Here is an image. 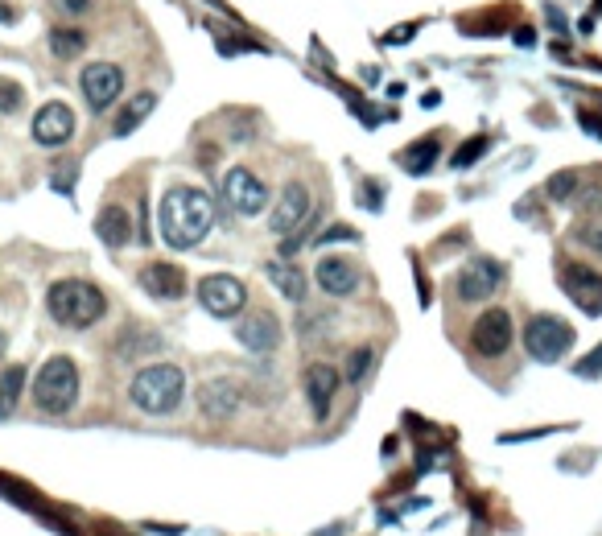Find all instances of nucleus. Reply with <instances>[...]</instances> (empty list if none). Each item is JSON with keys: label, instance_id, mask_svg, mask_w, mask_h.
<instances>
[{"label": "nucleus", "instance_id": "obj_17", "mask_svg": "<svg viewBox=\"0 0 602 536\" xmlns=\"http://www.w3.org/2000/svg\"><path fill=\"white\" fill-rule=\"evenodd\" d=\"M236 339L252 351V355H269L281 347V326L273 314H248L240 326H236Z\"/></svg>", "mask_w": 602, "mask_h": 536}, {"label": "nucleus", "instance_id": "obj_32", "mask_svg": "<svg viewBox=\"0 0 602 536\" xmlns=\"http://www.w3.org/2000/svg\"><path fill=\"white\" fill-rule=\"evenodd\" d=\"M219 50H223V54H240V50H260V46H256V42H236V38H223V42H219Z\"/></svg>", "mask_w": 602, "mask_h": 536}, {"label": "nucleus", "instance_id": "obj_33", "mask_svg": "<svg viewBox=\"0 0 602 536\" xmlns=\"http://www.w3.org/2000/svg\"><path fill=\"white\" fill-rule=\"evenodd\" d=\"M413 33H417V25H400V29H392V33H388V46H400V42H409Z\"/></svg>", "mask_w": 602, "mask_h": 536}, {"label": "nucleus", "instance_id": "obj_30", "mask_svg": "<svg viewBox=\"0 0 602 536\" xmlns=\"http://www.w3.org/2000/svg\"><path fill=\"white\" fill-rule=\"evenodd\" d=\"M363 207H367V211H380V207H384V186H380V182H367V186H363Z\"/></svg>", "mask_w": 602, "mask_h": 536}, {"label": "nucleus", "instance_id": "obj_7", "mask_svg": "<svg viewBox=\"0 0 602 536\" xmlns=\"http://www.w3.org/2000/svg\"><path fill=\"white\" fill-rule=\"evenodd\" d=\"M79 87H83V99L91 112H108L124 91V71L116 62H91V66H83Z\"/></svg>", "mask_w": 602, "mask_h": 536}, {"label": "nucleus", "instance_id": "obj_29", "mask_svg": "<svg viewBox=\"0 0 602 536\" xmlns=\"http://www.w3.org/2000/svg\"><path fill=\"white\" fill-rule=\"evenodd\" d=\"M367 363H372V351H367V347H359V351L351 355V363H347V380H363Z\"/></svg>", "mask_w": 602, "mask_h": 536}, {"label": "nucleus", "instance_id": "obj_4", "mask_svg": "<svg viewBox=\"0 0 602 536\" xmlns=\"http://www.w3.org/2000/svg\"><path fill=\"white\" fill-rule=\"evenodd\" d=\"M79 400V367L75 359L66 355H54L38 367V376H33V405H38L42 413L50 417H62L71 413Z\"/></svg>", "mask_w": 602, "mask_h": 536}, {"label": "nucleus", "instance_id": "obj_26", "mask_svg": "<svg viewBox=\"0 0 602 536\" xmlns=\"http://www.w3.org/2000/svg\"><path fill=\"white\" fill-rule=\"evenodd\" d=\"M21 99H25L21 83L0 75V116H13V112H21Z\"/></svg>", "mask_w": 602, "mask_h": 536}, {"label": "nucleus", "instance_id": "obj_13", "mask_svg": "<svg viewBox=\"0 0 602 536\" xmlns=\"http://www.w3.org/2000/svg\"><path fill=\"white\" fill-rule=\"evenodd\" d=\"M565 293H570V301L582 314H590V318L602 314V277L594 273V268H586V264L565 268Z\"/></svg>", "mask_w": 602, "mask_h": 536}, {"label": "nucleus", "instance_id": "obj_34", "mask_svg": "<svg viewBox=\"0 0 602 536\" xmlns=\"http://www.w3.org/2000/svg\"><path fill=\"white\" fill-rule=\"evenodd\" d=\"M58 5H62L66 13H87V9H91V0H58Z\"/></svg>", "mask_w": 602, "mask_h": 536}, {"label": "nucleus", "instance_id": "obj_10", "mask_svg": "<svg viewBox=\"0 0 602 536\" xmlns=\"http://www.w3.org/2000/svg\"><path fill=\"white\" fill-rule=\"evenodd\" d=\"M471 347L483 355V359H499L508 347H512V314L508 310H487L475 330H471Z\"/></svg>", "mask_w": 602, "mask_h": 536}, {"label": "nucleus", "instance_id": "obj_31", "mask_svg": "<svg viewBox=\"0 0 602 536\" xmlns=\"http://www.w3.org/2000/svg\"><path fill=\"white\" fill-rule=\"evenodd\" d=\"M334 240H355V231L351 227H330V231H322V236H318V244H334Z\"/></svg>", "mask_w": 602, "mask_h": 536}, {"label": "nucleus", "instance_id": "obj_8", "mask_svg": "<svg viewBox=\"0 0 602 536\" xmlns=\"http://www.w3.org/2000/svg\"><path fill=\"white\" fill-rule=\"evenodd\" d=\"M310 219H314L310 190L301 186V182H293V186H285V190H281V198H277V207H273V219H269V227H273V236L289 240L293 231H306V227H310Z\"/></svg>", "mask_w": 602, "mask_h": 536}, {"label": "nucleus", "instance_id": "obj_15", "mask_svg": "<svg viewBox=\"0 0 602 536\" xmlns=\"http://www.w3.org/2000/svg\"><path fill=\"white\" fill-rule=\"evenodd\" d=\"M141 289L157 301H178L186 293V273L178 264H165V260H153L141 268Z\"/></svg>", "mask_w": 602, "mask_h": 536}, {"label": "nucleus", "instance_id": "obj_28", "mask_svg": "<svg viewBox=\"0 0 602 536\" xmlns=\"http://www.w3.org/2000/svg\"><path fill=\"white\" fill-rule=\"evenodd\" d=\"M574 372H578L582 380H598V376H602V343H598L586 359H578V363H574Z\"/></svg>", "mask_w": 602, "mask_h": 536}, {"label": "nucleus", "instance_id": "obj_22", "mask_svg": "<svg viewBox=\"0 0 602 536\" xmlns=\"http://www.w3.org/2000/svg\"><path fill=\"white\" fill-rule=\"evenodd\" d=\"M264 273H269V281L281 289V297H289V301H301V297H306V273H301L297 264L273 260L269 268H264Z\"/></svg>", "mask_w": 602, "mask_h": 536}, {"label": "nucleus", "instance_id": "obj_24", "mask_svg": "<svg viewBox=\"0 0 602 536\" xmlns=\"http://www.w3.org/2000/svg\"><path fill=\"white\" fill-rule=\"evenodd\" d=\"M21 388H25V367H5L0 372V417H9L17 409Z\"/></svg>", "mask_w": 602, "mask_h": 536}, {"label": "nucleus", "instance_id": "obj_23", "mask_svg": "<svg viewBox=\"0 0 602 536\" xmlns=\"http://www.w3.org/2000/svg\"><path fill=\"white\" fill-rule=\"evenodd\" d=\"M50 50H54V58H79L83 50H87V33L83 29H71V25H58V29H50Z\"/></svg>", "mask_w": 602, "mask_h": 536}, {"label": "nucleus", "instance_id": "obj_5", "mask_svg": "<svg viewBox=\"0 0 602 536\" xmlns=\"http://www.w3.org/2000/svg\"><path fill=\"white\" fill-rule=\"evenodd\" d=\"M524 347L537 363H553L574 347V326L561 322L557 314H537L524 330Z\"/></svg>", "mask_w": 602, "mask_h": 536}, {"label": "nucleus", "instance_id": "obj_25", "mask_svg": "<svg viewBox=\"0 0 602 536\" xmlns=\"http://www.w3.org/2000/svg\"><path fill=\"white\" fill-rule=\"evenodd\" d=\"M578 182H582V178H578L574 170H561V174H553V178L545 182V194L553 198V203H565V198L578 194Z\"/></svg>", "mask_w": 602, "mask_h": 536}, {"label": "nucleus", "instance_id": "obj_35", "mask_svg": "<svg viewBox=\"0 0 602 536\" xmlns=\"http://www.w3.org/2000/svg\"><path fill=\"white\" fill-rule=\"evenodd\" d=\"M582 124L594 132V137H602V116H594V112H582Z\"/></svg>", "mask_w": 602, "mask_h": 536}, {"label": "nucleus", "instance_id": "obj_19", "mask_svg": "<svg viewBox=\"0 0 602 536\" xmlns=\"http://www.w3.org/2000/svg\"><path fill=\"white\" fill-rule=\"evenodd\" d=\"M95 236L104 240L108 248H124L128 240H132V219H128V211L124 207H104L99 211V219H95Z\"/></svg>", "mask_w": 602, "mask_h": 536}, {"label": "nucleus", "instance_id": "obj_18", "mask_svg": "<svg viewBox=\"0 0 602 536\" xmlns=\"http://www.w3.org/2000/svg\"><path fill=\"white\" fill-rule=\"evenodd\" d=\"M334 392H339V372H334L330 363H310L306 367V400H310V409H314L318 421L330 417Z\"/></svg>", "mask_w": 602, "mask_h": 536}, {"label": "nucleus", "instance_id": "obj_27", "mask_svg": "<svg viewBox=\"0 0 602 536\" xmlns=\"http://www.w3.org/2000/svg\"><path fill=\"white\" fill-rule=\"evenodd\" d=\"M487 145H491L487 137H471V141H462V149L454 153V161H450V165H454V170H466V165L479 161V157L487 153Z\"/></svg>", "mask_w": 602, "mask_h": 536}, {"label": "nucleus", "instance_id": "obj_2", "mask_svg": "<svg viewBox=\"0 0 602 536\" xmlns=\"http://www.w3.org/2000/svg\"><path fill=\"white\" fill-rule=\"evenodd\" d=\"M46 310L58 326H71V330H87L104 318L108 310V297L104 289H95L91 281H79V277H66V281H54L50 293H46Z\"/></svg>", "mask_w": 602, "mask_h": 536}, {"label": "nucleus", "instance_id": "obj_1", "mask_svg": "<svg viewBox=\"0 0 602 536\" xmlns=\"http://www.w3.org/2000/svg\"><path fill=\"white\" fill-rule=\"evenodd\" d=\"M157 223H161V240L178 252H186V248H198L207 240V231L215 227V207L198 186H174L161 198Z\"/></svg>", "mask_w": 602, "mask_h": 536}, {"label": "nucleus", "instance_id": "obj_6", "mask_svg": "<svg viewBox=\"0 0 602 536\" xmlns=\"http://www.w3.org/2000/svg\"><path fill=\"white\" fill-rule=\"evenodd\" d=\"M198 301H203V310L215 314V318H236L244 310V301H248V289L231 273H215V277L198 281Z\"/></svg>", "mask_w": 602, "mask_h": 536}, {"label": "nucleus", "instance_id": "obj_12", "mask_svg": "<svg viewBox=\"0 0 602 536\" xmlns=\"http://www.w3.org/2000/svg\"><path fill=\"white\" fill-rule=\"evenodd\" d=\"M75 137V112L66 108V104H42L38 116H33V141L46 145V149H58Z\"/></svg>", "mask_w": 602, "mask_h": 536}, {"label": "nucleus", "instance_id": "obj_21", "mask_svg": "<svg viewBox=\"0 0 602 536\" xmlns=\"http://www.w3.org/2000/svg\"><path fill=\"white\" fill-rule=\"evenodd\" d=\"M438 157H442V141L438 137H421L417 145H409L405 153H400V165L421 178V174H429L433 165H438Z\"/></svg>", "mask_w": 602, "mask_h": 536}, {"label": "nucleus", "instance_id": "obj_16", "mask_svg": "<svg viewBox=\"0 0 602 536\" xmlns=\"http://www.w3.org/2000/svg\"><path fill=\"white\" fill-rule=\"evenodd\" d=\"M314 277H318V285L330 297H351L359 289V268L347 256H322L318 268H314Z\"/></svg>", "mask_w": 602, "mask_h": 536}, {"label": "nucleus", "instance_id": "obj_9", "mask_svg": "<svg viewBox=\"0 0 602 536\" xmlns=\"http://www.w3.org/2000/svg\"><path fill=\"white\" fill-rule=\"evenodd\" d=\"M223 198H227L231 211L248 219V215H260L269 207V186H264L252 170L236 165V170H227V178H223Z\"/></svg>", "mask_w": 602, "mask_h": 536}, {"label": "nucleus", "instance_id": "obj_3", "mask_svg": "<svg viewBox=\"0 0 602 536\" xmlns=\"http://www.w3.org/2000/svg\"><path fill=\"white\" fill-rule=\"evenodd\" d=\"M128 396H132V405L145 409V413H174L182 405V396H186V376L174 363L141 367L128 384Z\"/></svg>", "mask_w": 602, "mask_h": 536}, {"label": "nucleus", "instance_id": "obj_20", "mask_svg": "<svg viewBox=\"0 0 602 536\" xmlns=\"http://www.w3.org/2000/svg\"><path fill=\"white\" fill-rule=\"evenodd\" d=\"M157 108V95L153 91H141V95H132L128 104L120 108V116H116V124H112V132L116 137H132V132H137L145 120H149V112Z\"/></svg>", "mask_w": 602, "mask_h": 536}, {"label": "nucleus", "instance_id": "obj_14", "mask_svg": "<svg viewBox=\"0 0 602 536\" xmlns=\"http://www.w3.org/2000/svg\"><path fill=\"white\" fill-rule=\"evenodd\" d=\"M244 405V388L231 384V380H207L203 392H198V409H203L211 421H227L236 417Z\"/></svg>", "mask_w": 602, "mask_h": 536}, {"label": "nucleus", "instance_id": "obj_11", "mask_svg": "<svg viewBox=\"0 0 602 536\" xmlns=\"http://www.w3.org/2000/svg\"><path fill=\"white\" fill-rule=\"evenodd\" d=\"M499 285H504V264L487 260V256H475V260L458 273V297H462V301H487Z\"/></svg>", "mask_w": 602, "mask_h": 536}, {"label": "nucleus", "instance_id": "obj_36", "mask_svg": "<svg viewBox=\"0 0 602 536\" xmlns=\"http://www.w3.org/2000/svg\"><path fill=\"white\" fill-rule=\"evenodd\" d=\"M0 351H5V334H0Z\"/></svg>", "mask_w": 602, "mask_h": 536}]
</instances>
